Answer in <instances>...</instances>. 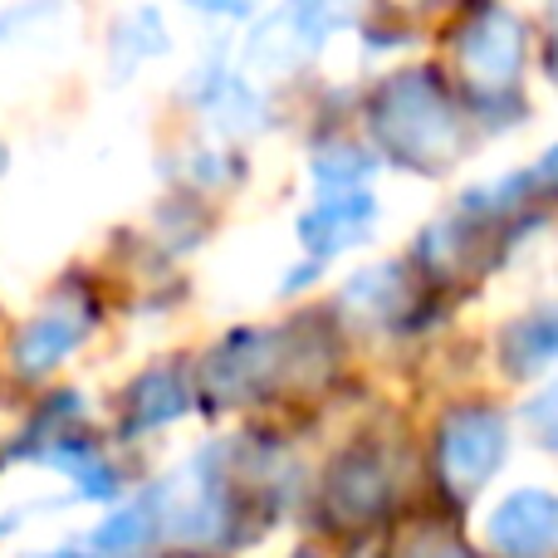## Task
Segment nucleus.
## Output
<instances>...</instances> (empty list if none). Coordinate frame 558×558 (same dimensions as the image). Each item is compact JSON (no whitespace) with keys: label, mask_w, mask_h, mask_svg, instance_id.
I'll return each mask as SVG.
<instances>
[{"label":"nucleus","mask_w":558,"mask_h":558,"mask_svg":"<svg viewBox=\"0 0 558 558\" xmlns=\"http://www.w3.org/2000/svg\"><path fill=\"white\" fill-rule=\"evenodd\" d=\"M373 172V157H363L353 143H328L314 153V182L324 192H357Z\"/></svg>","instance_id":"obj_12"},{"label":"nucleus","mask_w":558,"mask_h":558,"mask_svg":"<svg viewBox=\"0 0 558 558\" xmlns=\"http://www.w3.org/2000/svg\"><path fill=\"white\" fill-rule=\"evenodd\" d=\"M275 367H279V338L245 333L206 363V387H211L216 397H251L270 383Z\"/></svg>","instance_id":"obj_7"},{"label":"nucleus","mask_w":558,"mask_h":558,"mask_svg":"<svg viewBox=\"0 0 558 558\" xmlns=\"http://www.w3.org/2000/svg\"><path fill=\"white\" fill-rule=\"evenodd\" d=\"M373 221H377V196L367 186H357V192H324L299 216V241H304L308 255L328 260V255L367 241Z\"/></svg>","instance_id":"obj_6"},{"label":"nucleus","mask_w":558,"mask_h":558,"mask_svg":"<svg viewBox=\"0 0 558 558\" xmlns=\"http://www.w3.org/2000/svg\"><path fill=\"white\" fill-rule=\"evenodd\" d=\"M88 333V308L84 304H54L45 308V314L35 318V324L20 333L15 343V363L20 373H49V367H59L69 353L78 348V338Z\"/></svg>","instance_id":"obj_8"},{"label":"nucleus","mask_w":558,"mask_h":558,"mask_svg":"<svg viewBox=\"0 0 558 558\" xmlns=\"http://www.w3.org/2000/svg\"><path fill=\"white\" fill-rule=\"evenodd\" d=\"M524 186H539V192H549V196L558 192V147H549V153H544V162L524 172Z\"/></svg>","instance_id":"obj_20"},{"label":"nucleus","mask_w":558,"mask_h":558,"mask_svg":"<svg viewBox=\"0 0 558 558\" xmlns=\"http://www.w3.org/2000/svg\"><path fill=\"white\" fill-rule=\"evenodd\" d=\"M397 299H402V284H397V270H387V265L348 279V304H357L363 314H392Z\"/></svg>","instance_id":"obj_16"},{"label":"nucleus","mask_w":558,"mask_h":558,"mask_svg":"<svg viewBox=\"0 0 558 558\" xmlns=\"http://www.w3.org/2000/svg\"><path fill=\"white\" fill-rule=\"evenodd\" d=\"M377 495H383V485H377V471L367 461L357 465V471H343L333 485V500L343 505L348 514H367L377 505Z\"/></svg>","instance_id":"obj_17"},{"label":"nucleus","mask_w":558,"mask_h":558,"mask_svg":"<svg viewBox=\"0 0 558 558\" xmlns=\"http://www.w3.org/2000/svg\"><path fill=\"white\" fill-rule=\"evenodd\" d=\"M524 64V29L510 10H481L461 35V69L471 88L481 94H505L520 78Z\"/></svg>","instance_id":"obj_4"},{"label":"nucleus","mask_w":558,"mask_h":558,"mask_svg":"<svg viewBox=\"0 0 558 558\" xmlns=\"http://www.w3.org/2000/svg\"><path fill=\"white\" fill-rule=\"evenodd\" d=\"M202 104L211 108L216 118H221L226 128H255L260 123V98L251 94V84H241L235 74H221V69H211L206 74V84H202Z\"/></svg>","instance_id":"obj_11"},{"label":"nucleus","mask_w":558,"mask_h":558,"mask_svg":"<svg viewBox=\"0 0 558 558\" xmlns=\"http://www.w3.org/2000/svg\"><path fill=\"white\" fill-rule=\"evenodd\" d=\"M402 558H465L461 544H451L446 534H416L412 544H407Z\"/></svg>","instance_id":"obj_19"},{"label":"nucleus","mask_w":558,"mask_h":558,"mask_svg":"<svg viewBox=\"0 0 558 558\" xmlns=\"http://www.w3.org/2000/svg\"><path fill=\"white\" fill-rule=\"evenodd\" d=\"M39 558H94V554H88V549H84V539H78V544H64V549H49V554H39Z\"/></svg>","instance_id":"obj_21"},{"label":"nucleus","mask_w":558,"mask_h":558,"mask_svg":"<svg viewBox=\"0 0 558 558\" xmlns=\"http://www.w3.org/2000/svg\"><path fill=\"white\" fill-rule=\"evenodd\" d=\"M153 505H157V530L172 544H216L226 534V475H221V446H206L202 456L172 471L162 485H153Z\"/></svg>","instance_id":"obj_2"},{"label":"nucleus","mask_w":558,"mask_h":558,"mask_svg":"<svg viewBox=\"0 0 558 558\" xmlns=\"http://www.w3.org/2000/svg\"><path fill=\"white\" fill-rule=\"evenodd\" d=\"M45 461L59 465V471L78 485V495H84V500H108V495H113V475H108V465L98 461L88 446H54Z\"/></svg>","instance_id":"obj_15"},{"label":"nucleus","mask_w":558,"mask_h":558,"mask_svg":"<svg viewBox=\"0 0 558 558\" xmlns=\"http://www.w3.org/2000/svg\"><path fill=\"white\" fill-rule=\"evenodd\" d=\"M505 363L510 373H539V367L558 363V308H539L510 324L505 333Z\"/></svg>","instance_id":"obj_10"},{"label":"nucleus","mask_w":558,"mask_h":558,"mask_svg":"<svg viewBox=\"0 0 558 558\" xmlns=\"http://www.w3.org/2000/svg\"><path fill=\"white\" fill-rule=\"evenodd\" d=\"M490 544L505 558H554L558 554V495L514 490L490 514Z\"/></svg>","instance_id":"obj_5"},{"label":"nucleus","mask_w":558,"mask_h":558,"mask_svg":"<svg viewBox=\"0 0 558 558\" xmlns=\"http://www.w3.org/2000/svg\"><path fill=\"white\" fill-rule=\"evenodd\" d=\"M505 446H510V432H505L500 412H485V407L456 412L451 422L441 426V481H446V490L475 495L505 465Z\"/></svg>","instance_id":"obj_3"},{"label":"nucleus","mask_w":558,"mask_h":558,"mask_svg":"<svg viewBox=\"0 0 558 558\" xmlns=\"http://www.w3.org/2000/svg\"><path fill=\"white\" fill-rule=\"evenodd\" d=\"M182 407H186V392H182V383H177V373H153L133 387V426L172 422Z\"/></svg>","instance_id":"obj_13"},{"label":"nucleus","mask_w":558,"mask_h":558,"mask_svg":"<svg viewBox=\"0 0 558 558\" xmlns=\"http://www.w3.org/2000/svg\"><path fill=\"white\" fill-rule=\"evenodd\" d=\"M373 133L407 167H446L461 153V118L432 74L387 78L373 104Z\"/></svg>","instance_id":"obj_1"},{"label":"nucleus","mask_w":558,"mask_h":558,"mask_svg":"<svg viewBox=\"0 0 558 558\" xmlns=\"http://www.w3.org/2000/svg\"><path fill=\"white\" fill-rule=\"evenodd\" d=\"M530 426L539 432L544 446H554V451H558V383L530 402Z\"/></svg>","instance_id":"obj_18"},{"label":"nucleus","mask_w":558,"mask_h":558,"mask_svg":"<svg viewBox=\"0 0 558 558\" xmlns=\"http://www.w3.org/2000/svg\"><path fill=\"white\" fill-rule=\"evenodd\" d=\"M153 539H162V530H157L153 490H143L133 505H123L118 514H108V520L84 539V549L94 558H137Z\"/></svg>","instance_id":"obj_9"},{"label":"nucleus","mask_w":558,"mask_h":558,"mask_svg":"<svg viewBox=\"0 0 558 558\" xmlns=\"http://www.w3.org/2000/svg\"><path fill=\"white\" fill-rule=\"evenodd\" d=\"M304 49V39H299V25L294 15H270L260 29L251 35V45H245V54H251L255 69H289V59Z\"/></svg>","instance_id":"obj_14"}]
</instances>
